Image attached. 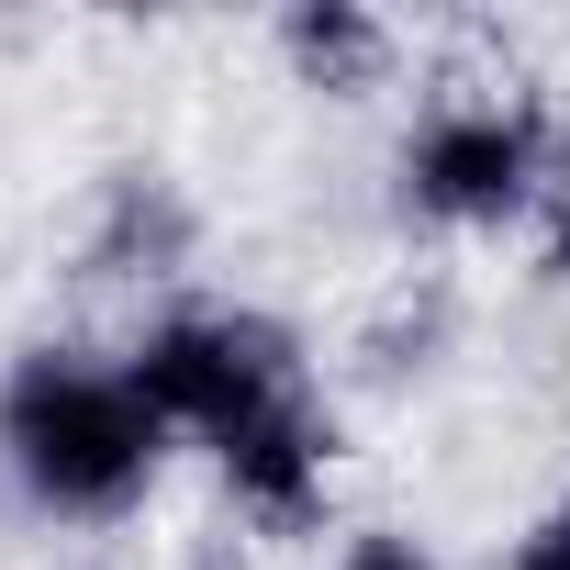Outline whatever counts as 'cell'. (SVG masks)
Listing matches in <instances>:
<instances>
[{"label":"cell","mask_w":570,"mask_h":570,"mask_svg":"<svg viewBox=\"0 0 570 570\" xmlns=\"http://www.w3.org/2000/svg\"><path fill=\"white\" fill-rule=\"evenodd\" d=\"M537 179H548V124L514 112V101H448L403 146V213L459 224V235L514 224L537 202Z\"/></svg>","instance_id":"3957f363"},{"label":"cell","mask_w":570,"mask_h":570,"mask_svg":"<svg viewBox=\"0 0 570 570\" xmlns=\"http://www.w3.org/2000/svg\"><path fill=\"white\" fill-rule=\"evenodd\" d=\"M157 459H168V425L124 370H101L79 347H23L12 358V381H0V470H12V492L35 514L112 525V514L146 503Z\"/></svg>","instance_id":"6da1fadb"},{"label":"cell","mask_w":570,"mask_h":570,"mask_svg":"<svg viewBox=\"0 0 570 570\" xmlns=\"http://www.w3.org/2000/svg\"><path fill=\"white\" fill-rule=\"evenodd\" d=\"M336 570H436V548H414V537H403V525H358V537H347V559H336Z\"/></svg>","instance_id":"52a82bcc"},{"label":"cell","mask_w":570,"mask_h":570,"mask_svg":"<svg viewBox=\"0 0 570 570\" xmlns=\"http://www.w3.org/2000/svg\"><path fill=\"white\" fill-rule=\"evenodd\" d=\"M548 268L570 279V179H559V202H548Z\"/></svg>","instance_id":"9c48e42d"},{"label":"cell","mask_w":570,"mask_h":570,"mask_svg":"<svg viewBox=\"0 0 570 570\" xmlns=\"http://www.w3.org/2000/svg\"><path fill=\"white\" fill-rule=\"evenodd\" d=\"M514 570H570V503H559V514H548V525L514 548Z\"/></svg>","instance_id":"ba28073f"},{"label":"cell","mask_w":570,"mask_h":570,"mask_svg":"<svg viewBox=\"0 0 570 570\" xmlns=\"http://www.w3.org/2000/svg\"><path fill=\"white\" fill-rule=\"evenodd\" d=\"M279 57H292L303 90L358 101V90H381V68H392V23L358 12V0H292V12H279Z\"/></svg>","instance_id":"5b68a950"},{"label":"cell","mask_w":570,"mask_h":570,"mask_svg":"<svg viewBox=\"0 0 570 570\" xmlns=\"http://www.w3.org/2000/svg\"><path fill=\"white\" fill-rule=\"evenodd\" d=\"M190 570H246V559H235V548H202V559H190Z\"/></svg>","instance_id":"30bf717a"},{"label":"cell","mask_w":570,"mask_h":570,"mask_svg":"<svg viewBox=\"0 0 570 570\" xmlns=\"http://www.w3.org/2000/svg\"><path fill=\"white\" fill-rule=\"evenodd\" d=\"M190 257V202L157 179V168H124L101 190V235H90V268L101 279H168Z\"/></svg>","instance_id":"8992f818"},{"label":"cell","mask_w":570,"mask_h":570,"mask_svg":"<svg viewBox=\"0 0 570 570\" xmlns=\"http://www.w3.org/2000/svg\"><path fill=\"white\" fill-rule=\"evenodd\" d=\"M124 381L157 403L168 436L224 448L235 425H257L268 403L303 392V358H292V336H279L268 314H157V325L135 336Z\"/></svg>","instance_id":"7a4b0ae2"},{"label":"cell","mask_w":570,"mask_h":570,"mask_svg":"<svg viewBox=\"0 0 570 570\" xmlns=\"http://www.w3.org/2000/svg\"><path fill=\"white\" fill-rule=\"evenodd\" d=\"M213 470H224V492H235L246 525L303 537V525L325 514V481H336V425H325L314 392H292V403H268L257 425H235V436L213 448Z\"/></svg>","instance_id":"277c9868"}]
</instances>
